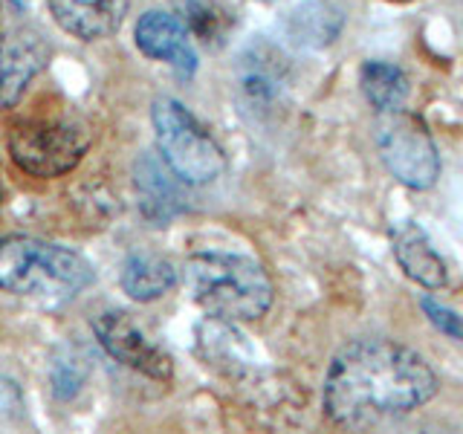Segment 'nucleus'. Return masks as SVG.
I'll list each match as a JSON object with an SVG mask.
<instances>
[{
  "label": "nucleus",
  "mask_w": 463,
  "mask_h": 434,
  "mask_svg": "<svg viewBox=\"0 0 463 434\" xmlns=\"http://www.w3.org/2000/svg\"><path fill=\"white\" fill-rule=\"evenodd\" d=\"M438 394V376L394 339H356L333 356L325 376V414L345 429H368L411 414Z\"/></svg>",
  "instance_id": "nucleus-1"
},
{
  "label": "nucleus",
  "mask_w": 463,
  "mask_h": 434,
  "mask_svg": "<svg viewBox=\"0 0 463 434\" xmlns=\"http://www.w3.org/2000/svg\"><path fill=\"white\" fill-rule=\"evenodd\" d=\"M96 272L81 252L29 235L0 238V293L64 304L93 284Z\"/></svg>",
  "instance_id": "nucleus-2"
},
{
  "label": "nucleus",
  "mask_w": 463,
  "mask_h": 434,
  "mask_svg": "<svg viewBox=\"0 0 463 434\" xmlns=\"http://www.w3.org/2000/svg\"><path fill=\"white\" fill-rule=\"evenodd\" d=\"M183 281L197 307L217 322H258L272 307L275 287L258 260L235 252H197L185 260Z\"/></svg>",
  "instance_id": "nucleus-3"
},
{
  "label": "nucleus",
  "mask_w": 463,
  "mask_h": 434,
  "mask_svg": "<svg viewBox=\"0 0 463 434\" xmlns=\"http://www.w3.org/2000/svg\"><path fill=\"white\" fill-rule=\"evenodd\" d=\"M93 145V130L72 110H41L24 116L6 137L12 163L29 177L52 180L76 171Z\"/></svg>",
  "instance_id": "nucleus-4"
},
{
  "label": "nucleus",
  "mask_w": 463,
  "mask_h": 434,
  "mask_svg": "<svg viewBox=\"0 0 463 434\" xmlns=\"http://www.w3.org/2000/svg\"><path fill=\"white\" fill-rule=\"evenodd\" d=\"M156 151L185 185H209L226 171V154L197 116L177 99H156L151 108Z\"/></svg>",
  "instance_id": "nucleus-5"
},
{
  "label": "nucleus",
  "mask_w": 463,
  "mask_h": 434,
  "mask_svg": "<svg viewBox=\"0 0 463 434\" xmlns=\"http://www.w3.org/2000/svg\"><path fill=\"white\" fill-rule=\"evenodd\" d=\"M376 151L397 183L426 192L440 177V156L426 122L409 110H385L376 122Z\"/></svg>",
  "instance_id": "nucleus-6"
},
{
  "label": "nucleus",
  "mask_w": 463,
  "mask_h": 434,
  "mask_svg": "<svg viewBox=\"0 0 463 434\" xmlns=\"http://www.w3.org/2000/svg\"><path fill=\"white\" fill-rule=\"evenodd\" d=\"M93 333L110 359L119 365L137 371L156 382H171L174 376V359L163 351L148 333H145L134 318L122 310H108L93 318Z\"/></svg>",
  "instance_id": "nucleus-7"
},
{
  "label": "nucleus",
  "mask_w": 463,
  "mask_h": 434,
  "mask_svg": "<svg viewBox=\"0 0 463 434\" xmlns=\"http://www.w3.org/2000/svg\"><path fill=\"white\" fill-rule=\"evenodd\" d=\"M50 61V43L33 29L0 33V110L14 108Z\"/></svg>",
  "instance_id": "nucleus-8"
},
{
  "label": "nucleus",
  "mask_w": 463,
  "mask_h": 434,
  "mask_svg": "<svg viewBox=\"0 0 463 434\" xmlns=\"http://www.w3.org/2000/svg\"><path fill=\"white\" fill-rule=\"evenodd\" d=\"M134 41L145 58L165 61L180 79H192L197 72V52L188 29L177 14L151 9L134 26Z\"/></svg>",
  "instance_id": "nucleus-9"
},
{
  "label": "nucleus",
  "mask_w": 463,
  "mask_h": 434,
  "mask_svg": "<svg viewBox=\"0 0 463 434\" xmlns=\"http://www.w3.org/2000/svg\"><path fill=\"white\" fill-rule=\"evenodd\" d=\"M183 180L174 174L159 154H139L134 163V188L139 197V212L145 221L156 226L171 223L174 217L185 212Z\"/></svg>",
  "instance_id": "nucleus-10"
},
{
  "label": "nucleus",
  "mask_w": 463,
  "mask_h": 434,
  "mask_svg": "<svg viewBox=\"0 0 463 434\" xmlns=\"http://www.w3.org/2000/svg\"><path fill=\"white\" fill-rule=\"evenodd\" d=\"M52 21L79 41H101L119 33L130 0H47Z\"/></svg>",
  "instance_id": "nucleus-11"
},
{
  "label": "nucleus",
  "mask_w": 463,
  "mask_h": 434,
  "mask_svg": "<svg viewBox=\"0 0 463 434\" xmlns=\"http://www.w3.org/2000/svg\"><path fill=\"white\" fill-rule=\"evenodd\" d=\"M391 246H394V258L402 267V272L411 281H417L426 289H440L449 281L446 260L438 255V250L426 238V231H420L414 223L402 221L391 226Z\"/></svg>",
  "instance_id": "nucleus-12"
},
{
  "label": "nucleus",
  "mask_w": 463,
  "mask_h": 434,
  "mask_svg": "<svg viewBox=\"0 0 463 434\" xmlns=\"http://www.w3.org/2000/svg\"><path fill=\"white\" fill-rule=\"evenodd\" d=\"M177 281H180L177 267L156 252L128 255L122 264V275H119V284L128 293V298L142 301V304L163 298L165 293H171V289L177 287Z\"/></svg>",
  "instance_id": "nucleus-13"
},
{
  "label": "nucleus",
  "mask_w": 463,
  "mask_h": 434,
  "mask_svg": "<svg viewBox=\"0 0 463 434\" xmlns=\"http://www.w3.org/2000/svg\"><path fill=\"white\" fill-rule=\"evenodd\" d=\"M287 35L301 47H325L342 29V12L325 0H301L287 12Z\"/></svg>",
  "instance_id": "nucleus-14"
},
{
  "label": "nucleus",
  "mask_w": 463,
  "mask_h": 434,
  "mask_svg": "<svg viewBox=\"0 0 463 434\" xmlns=\"http://www.w3.org/2000/svg\"><path fill=\"white\" fill-rule=\"evenodd\" d=\"M238 84L252 105H267V101H272L281 93V84H284L281 58L269 47L246 50L241 61V72H238Z\"/></svg>",
  "instance_id": "nucleus-15"
},
{
  "label": "nucleus",
  "mask_w": 463,
  "mask_h": 434,
  "mask_svg": "<svg viewBox=\"0 0 463 434\" xmlns=\"http://www.w3.org/2000/svg\"><path fill=\"white\" fill-rule=\"evenodd\" d=\"M359 87L371 105L385 113V110H400L409 101L411 84L405 70L388 61H368L359 72Z\"/></svg>",
  "instance_id": "nucleus-16"
},
{
  "label": "nucleus",
  "mask_w": 463,
  "mask_h": 434,
  "mask_svg": "<svg viewBox=\"0 0 463 434\" xmlns=\"http://www.w3.org/2000/svg\"><path fill=\"white\" fill-rule=\"evenodd\" d=\"M174 6L180 9L183 24L206 43L221 41L226 35L229 18H223V12L217 9L212 0H174Z\"/></svg>",
  "instance_id": "nucleus-17"
},
{
  "label": "nucleus",
  "mask_w": 463,
  "mask_h": 434,
  "mask_svg": "<svg viewBox=\"0 0 463 434\" xmlns=\"http://www.w3.org/2000/svg\"><path fill=\"white\" fill-rule=\"evenodd\" d=\"M50 380H52V394L58 400H72L79 394V388L87 380V365L84 359L64 347L61 354L52 359V368H50Z\"/></svg>",
  "instance_id": "nucleus-18"
},
{
  "label": "nucleus",
  "mask_w": 463,
  "mask_h": 434,
  "mask_svg": "<svg viewBox=\"0 0 463 434\" xmlns=\"http://www.w3.org/2000/svg\"><path fill=\"white\" fill-rule=\"evenodd\" d=\"M420 307H423V313L429 316V322L440 333H446L449 339L463 342V316H458L452 307H443V304L434 301L431 296H420Z\"/></svg>",
  "instance_id": "nucleus-19"
},
{
  "label": "nucleus",
  "mask_w": 463,
  "mask_h": 434,
  "mask_svg": "<svg viewBox=\"0 0 463 434\" xmlns=\"http://www.w3.org/2000/svg\"><path fill=\"white\" fill-rule=\"evenodd\" d=\"M0 209H4V185H0Z\"/></svg>",
  "instance_id": "nucleus-20"
},
{
  "label": "nucleus",
  "mask_w": 463,
  "mask_h": 434,
  "mask_svg": "<svg viewBox=\"0 0 463 434\" xmlns=\"http://www.w3.org/2000/svg\"><path fill=\"white\" fill-rule=\"evenodd\" d=\"M252 4H275V0H252Z\"/></svg>",
  "instance_id": "nucleus-21"
},
{
  "label": "nucleus",
  "mask_w": 463,
  "mask_h": 434,
  "mask_svg": "<svg viewBox=\"0 0 463 434\" xmlns=\"http://www.w3.org/2000/svg\"><path fill=\"white\" fill-rule=\"evenodd\" d=\"M391 4H409V0H391Z\"/></svg>",
  "instance_id": "nucleus-22"
}]
</instances>
